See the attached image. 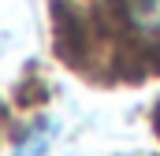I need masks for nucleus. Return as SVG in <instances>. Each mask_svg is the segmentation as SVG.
<instances>
[{
	"label": "nucleus",
	"mask_w": 160,
	"mask_h": 156,
	"mask_svg": "<svg viewBox=\"0 0 160 156\" xmlns=\"http://www.w3.org/2000/svg\"><path fill=\"white\" fill-rule=\"evenodd\" d=\"M130 22L142 37L160 41V0H130Z\"/></svg>",
	"instance_id": "obj_1"
},
{
	"label": "nucleus",
	"mask_w": 160,
	"mask_h": 156,
	"mask_svg": "<svg viewBox=\"0 0 160 156\" xmlns=\"http://www.w3.org/2000/svg\"><path fill=\"white\" fill-rule=\"evenodd\" d=\"M48 149H52V126H48V123H38V126L15 145L11 156H48Z\"/></svg>",
	"instance_id": "obj_2"
}]
</instances>
